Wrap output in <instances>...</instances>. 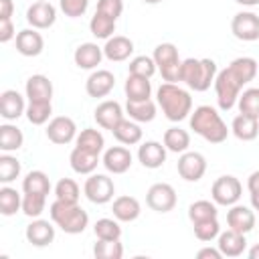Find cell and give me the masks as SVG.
<instances>
[{
  "instance_id": "1",
  "label": "cell",
  "mask_w": 259,
  "mask_h": 259,
  "mask_svg": "<svg viewBox=\"0 0 259 259\" xmlns=\"http://www.w3.org/2000/svg\"><path fill=\"white\" fill-rule=\"evenodd\" d=\"M190 130L210 144H223L229 136L227 123L210 105H198L194 111H190Z\"/></svg>"
},
{
  "instance_id": "2",
  "label": "cell",
  "mask_w": 259,
  "mask_h": 259,
  "mask_svg": "<svg viewBox=\"0 0 259 259\" xmlns=\"http://www.w3.org/2000/svg\"><path fill=\"white\" fill-rule=\"evenodd\" d=\"M158 105L162 107V113L170 121H182L192 111V97L186 89L178 87L176 83H162L156 91Z\"/></svg>"
},
{
  "instance_id": "3",
  "label": "cell",
  "mask_w": 259,
  "mask_h": 259,
  "mask_svg": "<svg viewBox=\"0 0 259 259\" xmlns=\"http://www.w3.org/2000/svg\"><path fill=\"white\" fill-rule=\"evenodd\" d=\"M49 212H51V221L69 235H79L89 225V214L77 202H65L55 198Z\"/></svg>"
},
{
  "instance_id": "4",
  "label": "cell",
  "mask_w": 259,
  "mask_h": 259,
  "mask_svg": "<svg viewBox=\"0 0 259 259\" xmlns=\"http://www.w3.org/2000/svg\"><path fill=\"white\" fill-rule=\"evenodd\" d=\"M217 77V63L212 59H184L180 65V81L192 91H206Z\"/></svg>"
},
{
  "instance_id": "5",
  "label": "cell",
  "mask_w": 259,
  "mask_h": 259,
  "mask_svg": "<svg viewBox=\"0 0 259 259\" xmlns=\"http://www.w3.org/2000/svg\"><path fill=\"white\" fill-rule=\"evenodd\" d=\"M154 63L162 75L164 81L168 83H176L180 81V57H178V49L172 42H162L154 49Z\"/></svg>"
},
{
  "instance_id": "6",
  "label": "cell",
  "mask_w": 259,
  "mask_h": 259,
  "mask_svg": "<svg viewBox=\"0 0 259 259\" xmlns=\"http://www.w3.org/2000/svg\"><path fill=\"white\" fill-rule=\"evenodd\" d=\"M212 85H214V93H217V103H219V107H221L223 111L233 109L235 103H237V99H239V95H241L243 85H241V83L237 81V77L229 71V67L217 73Z\"/></svg>"
},
{
  "instance_id": "7",
  "label": "cell",
  "mask_w": 259,
  "mask_h": 259,
  "mask_svg": "<svg viewBox=\"0 0 259 259\" xmlns=\"http://www.w3.org/2000/svg\"><path fill=\"white\" fill-rule=\"evenodd\" d=\"M241 192H243V186L239 182V178L227 174V176H219L214 182H212V188H210V196L217 204L221 206H233L239 202L241 198Z\"/></svg>"
},
{
  "instance_id": "8",
  "label": "cell",
  "mask_w": 259,
  "mask_h": 259,
  "mask_svg": "<svg viewBox=\"0 0 259 259\" xmlns=\"http://www.w3.org/2000/svg\"><path fill=\"white\" fill-rule=\"evenodd\" d=\"M83 192L93 204H105L113 198L115 186H113V180L107 174H91L85 180Z\"/></svg>"
},
{
  "instance_id": "9",
  "label": "cell",
  "mask_w": 259,
  "mask_h": 259,
  "mask_svg": "<svg viewBox=\"0 0 259 259\" xmlns=\"http://www.w3.org/2000/svg\"><path fill=\"white\" fill-rule=\"evenodd\" d=\"M176 190L166 182H156L148 188L146 204L156 212H170L176 206Z\"/></svg>"
},
{
  "instance_id": "10",
  "label": "cell",
  "mask_w": 259,
  "mask_h": 259,
  "mask_svg": "<svg viewBox=\"0 0 259 259\" xmlns=\"http://www.w3.org/2000/svg\"><path fill=\"white\" fill-rule=\"evenodd\" d=\"M178 174L180 178H184L186 182H198L204 172H206V160L200 152H182V156L178 158Z\"/></svg>"
},
{
  "instance_id": "11",
  "label": "cell",
  "mask_w": 259,
  "mask_h": 259,
  "mask_svg": "<svg viewBox=\"0 0 259 259\" xmlns=\"http://www.w3.org/2000/svg\"><path fill=\"white\" fill-rule=\"evenodd\" d=\"M231 30L239 40L251 42L259 38V16L255 12H237L231 20Z\"/></svg>"
},
{
  "instance_id": "12",
  "label": "cell",
  "mask_w": 259,
  "mask_h": 259,
  "mask_svg": "<svg viewBox=\"0 0 259 259\" xmlns=\"http://www.w3.org/2000/svg\"><path fill=\"white\" fill-rule=\"evenodd\" d=\"M47 138L53 142V144H59V146H65V144H71L75 138H77V125L71 117L67 115H57L49 121L47 125Z\"/></svg>"
},
{
  "instance_id": "13",
  "label": "cell",
  "mask_w": 259,
  "mask_h": 259,
  "mask_svg": "<svg viewBox=\"0 0 259 259\" xmlns=\"http://www.w3.org/2000/svg\"><path fill=\"white\" fill-rule=\"evenodd\" d=\"M57 20V8L49 0H36L26 10V22L32 28H49Z\"/></svg>"
},
{
  "instance_id": "14",
  "label": "cell",
  "mask_w": 259,
  "mask_h": 259,
  "mask_svg": "<svg viewBox=\"0 0 259 259\" xmlns=\"http://www.w3.org/2000/svg\"><path fill=\"white\" fill-rule=\"evenodd\" d=\"M113 85H115L113 73L107 71V69H97V71H93V73L87 77V81H85V91H87L89 97H95V99H97V97L109 95L111 89H113Z\"/></svg>"
},
{
  "instance_id": "15",
  "label": "cell",
  "mask_w": 259,
  "mask_h": 259,
  "mask_svg": "<svg viewBox=\"0 0 259 259\" xmlns=\"http://www.w3.org/2000/svg\"><path fill=\"white\" fill-rule=\"evenodd\" d=\"M227 225H229V229L247 235L255 227V212L245 204H233L227 210Z\"/></svg>"
},
{
  "instance_id": "16",
  "label": "cell",
  "mask_w": 259,
  "mask_h": 259,
  "mask_svg": "<svg viewBox=\"0 0 259 259\" xmlns=\"http://www.w3.org/2000/svg\"><path fill=\"white\" fill-rule=\"evenodd\" d=\"M103 166L111 174H123L132 166V152L123 146H111L103 154Z\"/></svg>"
},
{
  "instance_id": "17",
  "label": "cell",
  "mask_w": 259,
  "mask_h": 259,
  "mask_svg": "<svg viewBox=\"0 0 259 259\" xmlns=\"http://www.w3.org/2000/svg\"><path fill=\"white\" fill-rule=\"evenodd\" d=\"M93 117H95L97 125H101L103 130L113 132V127L123 119V109H121V105H119L117 101L107 99V101H101V103L95 107Z\"/></svg>"
},
{
  "instance_id": "18",
  "label": "cell",
  "mask_w": 259,
  "mask_h": 259,
  "mask_svg": "<svg viewBox=\"0 0 259 259\" xmlns=\"http://www.w3.org/2000/svg\"><path fill=\"white\" fill-rule=\"evenodd\" d=\"M24 237L34 247H47L55 241V227L45 219H34L30 225H26Z\"/></svg>"
},
{
  "instance_id": "19",
  "label": "cell",
  "mask_w": 259,
  "mask_h": 259,
  "mask_svg": "<svg viewBox=\"0 0 259 259\" xmlns=\"http://www.w3.org/2000/svg\"><path fill=\"white\" fill-rule=\"evenodd\" d=\"M22 113H26V105H24V97L16 91V89H6L0 95V115L6 121H14L18 119Z\"/></svg>"
},
{
  "instance_id": "20",
  "label": "cell",
  "mask_w": 259,
  "mask_h": 259,
  "mask_svg": "<svg viewBox=\"0 0 259 259\" xmlns=\"http://www.w3.org/2000/svg\"><path fill=\"white\" fill-rule=\"evenodd\" d=\"M45 49V40L36 28H24L16 34V51L22 57H38Z\"/></svg>"
},
{
  "instance_id": "21",
  "label": "cell",
  "mask_w": 259,
  "mask_h": 259,
  "mask_svg": "<svg viewBox=\"0 0 259 259\" xmlns=\"http://www.w3.org/2000/svg\"><path fill=\"white\" fill-rule=\"evenodd\" d=\"M138 160L142 162L144 168L156 170L166 162V146H162L160 142H154V140L144 142L138 148Z\"/></svg>"
},
{
  "instance_id": "22",
  "label": "cell",
  "mask_w": 259,
  "mask_h": 259,
  "mask_svg": "<svg viewBox=\"0 0 259 259\" xmlns=\"http://www.w3.org/2000/svg\"><path fill=\"white\" fill-rule=\"evenodd\" d=\"M219 251L223 253V257H239L245 253L247 247V239L243 233H237L233 229H227L223 233H219V243H217Z\"/></svg>"
},
{
  "instance_id": "23",
  "label": "cell",
  "mask_w": 259,
  "mask_h": 259,
  "mask_svg": "<svg viewBox=\"0 0 259 259\" xmlns=\"http://www.w3.org/2000/svg\"><path fill=\"white\" fill-rule=\"evenodd\" d=\"M103 57H105V55H103V49L97 47L95 42H83V45H79V47L75 49V53H73L75 65H77L79 69H85V71L95 69V67L101 63Z\"/></svg>"
},
{
  "instance_id": "24",
  "label": "cell",
  "mask_w": 259,
  "mask_h": 259,
  "mask_svg": "<svg viewBox=\"0 0 259 259\" xmlns=\"http://www.w3.org/2000/svg\"><path fill=\"white\" fill-rule=\"evenodd\" d=\"M134 53V42L123 36V34H113L107 38L105 47H103V55L113 61V63H119V61H125L130 59V55Z\"/></svg>"
},
{
  "instance_id": "25",
  "label": "cell",
  "mask_w": 259,
  "mask_h": 259,
  "mask_svg": "<svg viewBox=\"0 0 259 259\" xmlns=\"http://www.w3.org/2000/svg\"><path fill=\"white\" fill-rule=\"evenodd\" d=\"M26 97L28 101H51L53 97V83L47 75H30L26 81Z\"/></svg>"
},
{
  "instance_id": "26",
  "label": "cell",
  "mask_w": 259,
  "mask_h": 259,
  "mask_svg": "<svg viewBox=\"0 0 259 259\" xmlns=\"http://www.w3.org/2000/svg\"><path fill=\"white\" fill-rule=\"evenodd\" d=\"M111 210H113V217H115L117 221H121V223H132V221H136V219L140 217L142 206H140L138 198L123 194V196H117V198L113 200Z\"/></svg>"
},
{
  "instance_id": "27",
  "label": "cell",
  "mask_w": 259,
  "mask_h": 259,
  "mask_svg": "<svg viewBox=\"0 0 259 259\" xmlns=\"http://www.w3.org/2000/svg\"><path fill=\"white\" fill-rule=\"evenodd\" d=\"M123 89H125L127 101H146L152 95V83H150V79L148 77H140V75H132V73L127 75Z\"/></svg>"
},
{
  "instance_id": "28",
  "label": "cell",
  "mask_w": 259,
  "mask_h": 259,
  "mask_svg": "<svg viewBox=\"0 0 259 259\" xmlns=\"http://www.w3.org/2000/svg\"><path fill=\"white\" fill-rule=\"evenodd\" d=\"M231 132L235 134L237 140L241 142H251L257 138L259 134V119L251 117V115H245V113H239L233 123H231Z\"/></svg>"
},
{
  "instance_id": "29",
  "label": "cell",
  "mask_w": 259,
  "mask_h": 259,
  "mask_svg": "<svg viewBox=\"0 0 259 259\" xmlns=\"http://www.w3.org/2000/svg\"><path fill=\"white\" fill-rule=\"evenodd\" d=\"M69 162H71L73 172H77V174H93L97 164H99V156L75 146L71 156H69Z\"/></svg>"
},
{
  "instance_id": "30",
  "label": "cell",
  "mask_w": 259,
  "mask_h": 259,
  "mask_svg": "<svg viewBox=\"0 0 259 259\" xmlns=\"http://www.w3.org/2000/svg\"><path fill=\"white\" fill-rule=\"evenodd\" d=\"M113 138L123 144V146H134V144H140L142 142V127L138 125V121L134 119H121L115 127H113Z\"/></svg>"
},
{
  "instance_id": "31",
  "label": "cell",
  "mask_w": 259,
  "mask_h": 259,
  "mask_svg": "<svg viewBox=\"0 0 259 259\" xmlns=\"http://www.w3.org/2000/svg\"><path fill=\"white\" fill-rule=\"evenodd\" d=\"M75 146L81 148V150H87L91 154H101L103 152V146H105V140H103V134L99 130H93V127H85L81 130V134L75 138Z\"/></svg>"
},
{
  "instance_id": "32",
  "label": "cell",
  "mask_w": 259,
  "mask_h": 259,
  "mask_svg": "<svg viewBox=\"0 0 259 259\" xmlns=\"http://www.w3.org/2000/svg\"><path fill=\"white\" fill-rule=\"evenodd\" d=\"M229 71L237 77V81H239L241 85H247V83L253 81L255 75H257V61L251 59V57H239V59L231 61Z\"/></svg>"
},
{
  "instance_id": "33",
  "label": "cell",
  "mask_w": 259,
  "mask_h": 259,
  "mask_svg": "<svg viewBox=\"0 0 259 259\" xmlns=\"http://www.w3.org/2000/svg\"><path fill=\"white\" fill-rule=\"evenodd\" d=\"M125 113L130 115V119L138 121V123H148L156 117V103L152 99L146 101H127L125 103Z\"/></svg>"
},
{
  "instance_id": "34",
  "label": "cell",
  "mask_w": 259,
  "mask_h": 259,
  "mask_svg": "<svg viewBox=\"0 0 259 259\" xmlns=\"http://www.w3.org/2000/svg\"><path fill=\"white\" fill-rule=\"evenodd\" d=\"M164 146H166L168 152L182 154L190 146V134L182 127H168L164 132Z\"/></svg>"
},
{
  "instance_id": "35",
  "label": "cell",
  "mask_w": 259,
  "mask_h": 259,
  "mask_svg": "<svg viewBox=\"0 0 259 259\" xmlns=\"http://www.w3.org/2000/svg\"><path fill=\"white\" fill-rule=\"evenodd\" d=\"M22 144H24V136L16 125H12V123L0 125V150L2 152H6V154L16 152L22 148Z\"/></svg>"
},
{
  "instance_id": "36",
  "label": "cell",
  "mask_w": 259,
  "mask_h": 259,
  "mask_svg": "<svg viewBox=\"0 0 259 259\" xmlns=\"http://www.w3.org/2000/svg\"><path fill=\"white\" fill-rule=\"evenodd\" d=\"M22 190L32 194H49L51 192V180L42 170H30L22 180Z\"/></svg>"
},
{
  "instance_id": "37",
  "label": "cell",
  "mask_w": 259,
  "mask_h": 259,
  "mask_svg": "<svg viewBox=\"0 0 259 259\" xmlns=\"http://www.w3.org/2000/svg\"><path fill=\"white\" fill-rule=\"evenodd\" d=\"M18 210H22V196L18 194L16 188H10L4 184L0 188V212L4 217H12Z\"/></svg>"
},
{
  "instance_id": "38",
  "label": "cell",
  "mask_w": 259,
  "mask_h": 259,
  "mask_svg": "<svg viewBox=\"0 0 259 259\" xmlns=\"http://www.w3.org/2000/svg\"><path fill=\"white\" fill-rule=\"evenodd\" d=\"M89 30H91L93 36L107 40L115 32V20L109 18V16H105V14H101V12H95L91 16V20H89Z\"/></svg>"
},
{
  "instance_id": "39",
  "label": "cell",
  "mask_w": 259,
  "mask_h": 259,
  "mask_svg": "<svg viewBox=\"0 0 259 259\" xmlns=\"http://www.w3.org/2000/svg\"><path fill=\"white\" fill-rule=\"evenodd\" d=\"M219 210H217V202L212 200H196L188 206V219L190 223H200V221H208V219H217Z\"/></svg>"
},
{
  "instance_id": "40",
  "label": "cell",
  "mask_w": 259,
  "mask_h": 259,
  "mask_svg": "<svg viewBox=\"0 0 259 259\" xmlns=\"http://www.w3.org/2000/svg\"><path fill=\"white\" fill-rule=\"evenodd\" d=\"M237 105H239V113H245V115H251V117L259 119V89L257 87L245 89L239 95Z\"/></svg>"
},
{
  "instance_id": "41",
  "label": "cell",
  "mask_w": 259,
  "mask_h": 259,
  "mask_svg": "<svg viewBox=\"0 0 259 259\" xmlns=\"http://www.w3.org/2000/svg\"><path fill=\"white\" fill-rule=\"evenodd\" d=\"M53 113V105L51 101H28L26 105V119L32 123V125H42L49 121Z\"/></svg>"
},
{
  "instance_id": "42",
  "label": "cell",
  "mask_w": 259,
  "mask_h": 259,
  "mask_svg": "<svg viewBox=\"0 0 259 259\" xmlns=\"http://www.w3.org/2000/svg\"><path fill=\"white\" fill-rule=\"evenodd\" d=\"M93 255L97 259H121L123 257V245L119 243V239H115V241L97 239V243L93 245Z\"/></svg>"
},
{
  "instance_id": "43",
  "label": "cell",
  "mask_w": 259,
  "mask_h": 259,
  "mask_svg": "<svg viewBox=\"0 0 259 259\" xmlns=\"http://www.w3.org/2000/svg\"><path fill=\"white\" fill-rule=\"evenodd\" d=\"M93 233L97 239H105V241H115L121 237V227L117 223V219H99L93 225Z\"/></svg>"
},
{
  "instance_id": "44",
  "label": "cell",
  "mask_w": 259,
  "mask_h": 259,
  "mask_svg": "<svg viewBox=\"0 0 259 259\" xmlns=\"http://www.w3.org/2000/svg\"><path fill=\"white\" fill-rule=\"evenodd\" d=\"M55 196L65 202H79V196H81L79 184L73 178H61L55 186Z\"/></svg>"
},
{
  "instance_id": "45",
  "label": "cell",
  "mask_w": 259,
  "mask_h": 259,
  "mask_svg": "<svg viewBox=\"0 0 259 259\" xmlns=\"http://www.w3.org/2000/svg\"><path fill=\"white\" fill-rule=\"evenodd\" d=\"M20 176V162L14 156H8L6 152L0 156V182L10 184Z\"/></svg>"
},
{
  "instance_id": "46",
  "label": "cell",
  "mask_w": 259,
  "mask_h": 259,
  "mask_svg": "<svg viewBox=\"0 0 259 259\" xmlns=\"http://www.w3.org/2000/svg\"><path fill=\"white\" fill-rule=\"evenodd\" d=\"M45 202L47 196L45 194H32V192H24L22 196V212L30 219H38L45 210Z\"/></svg>"
},
{
  "instance_id": "47",
  "label": "cell",
  "mask_w": 259,
  "mask_h": 259,
  "mask_svg": "<svg viewBox=\"0 0 259 259\" xmlns=\"http://www.w3.org/2000/svg\"><path fill=\"white\" fill-rule=\"evenodd\" d=\"M130 73L132 75H140V77H152L156 73V63H154V57H146V55H140V57H134L127 65Z\"/></svg>"
},
{
  "instance_id": "48",
  "label": "cell",
  "mask_w": 259,
  "mask_h": 259,
  "mask_svg": "<svg viewBox=\"0 0 259 259\" xmlns=\"http://www.w3.org/2000/svg\"><path fill=\"white\" fill-rule=\"evenodd\" d=\"M192 227H194V235H196V239H198V241H204V243L217 239L219 233H221V225H219L217 219L200 221V223H194Z\"/></svg>"
},
{
  "instance_id": "49",
  "label": "cell",
  "mask_w": 259,
  "mask_h": 259,
  "mask_svg": "<svg viewBox=\"0 0 259 259\" xmlns=\"http://www.w3.org/2000/svg\"><path fill=\"white\" fill-rule=\"evenodd\" d=\"M59 6L65 12V16L79 18V16L85 14V10L89 6V0H59Z\"/></svg>"
},
{
  "instance_id": "50",
  "label": "cell",
  "mask_w": 259,
  "mask_h": 259,
  "mask_svg": "<svg viewBox=\"0 0 259 259\" xmlns=\"http://www.w3.org/2000/svg\"><path fill=\"white\" fill-rule=\"evenodd\" d=\"M95 12H101L113 20H117L123 12V2L121 0H97V10Z\"/></svg>"
},
{
  "instance_id": "51",
  "label": "cell",
  "mask_w": 259,
  "mask_h": 259,
  "mask_svg": "<svg viewBox=\"0 0 259 259\" xmlns=\"http://www.w3.org/2000/svg\"><path fill=\"white\" fill-rule=\"evenodd\" d=\"M14 24L10 18H2L0 20V42H8L10 38H14Z\"/></svg>"
},
{
  "instance_id": "52",
  "label": "cell",
  "mask_w": 259,
  "mask_h": 259,
  "mask_svg": "<svg viewBox=\"0 0 259 259\" xmlns=\"http://www.w3.org/2000/svg\"><path fill=\"white\" fill-rule=\"evenodd\" d=\"M196 257H198V259H221L223 253L219 251V247H217V249H214V247H204V249H200V251L196 253Z\"/></svg>"
},
{
  "instance_id": "53",
  "label": "cell",
  "mask_w": 259,
  "mask_h": 259,
  "mask_svg": "<svg viewBox=\"0 0 259 259\" xmlns=\"http://www.w3.org/2000/svg\"><path fill=\"white\" fill-rule=\"evenodd\" d=\"M12 12H14L12 0H0V20H2V18H10Z\"/></svg>"
},
{
  "instance_id": "54",
  "label": "cell",
  "mask_w": 259,
  "mask_h": 259,
  "mask_svg": "<svg viewBox=\"0 0 259 259\" xmlns=\"http://www.w3.org/2000/svg\"><path fill=\"white\" fill-rule=\"evenodd\" d=\"M247 188H249V192H259V170H255V172L249 176Z\"/></svg>"
},
{
  "instance_id": "55",
  "label": "cell",
  "mask_w": 259,
  "mask_h": 259,
  "mask_svg": "<svg viewBox=\"0 0 259 259\" xmlns=\"http://www.w3.org/2000/svg\"><path fill=\"white\" fill-rule=\"evenodd\" d=\"M249 259H259V243H255L251 249H249Z\"/></svg>"
},
{
  "instance_id": "56",
  "label": "cell",
  "mask_w": 259,
  "mask_h": 259,
  "mask_svg": "<svg viewBox=\"0 0 259 259\" xmlns=\"http://www.w3.org/2000/svg\"><path fill=\"white\" fill-rule=\"evenodd\" d=\"M251 206L259 210V192H251Z\"/></svg>"
},
{
  "instance_id": "57",
  "label": "cell",
  "mask_w": 259,
  "mask_h": 259,
  "mask_svg": "<svg viewBox=\"0 0 259 259\" xmlns=\"http://www.w3.org/2000/svg\"><path fill=\"white\" fill-rule=\"evenodd\" d=\"M237 4H243V6H257L259 0H235Z\"/></svg>"
},
{
  "instance_id": "58",
  "label": "cell",
  "mask_w": 259,
  "mask_h": 259,
  "mask_svg": "<svg viewBox=\"0 0 259 259\" xmlns=\"http://www.w3.org/2000/svg\"><path fill=\"white\" fill-rule=\"evenodd\" d=\"M144 2H146V4H160L162 0H144Z\"/></svg>"
}]
</instances>
